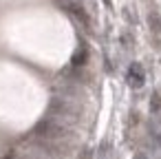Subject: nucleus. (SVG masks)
<instances>
[{
    "label": "nucleus",
    "mask_w": 161,
    "mask_h": 159,
    "mask_svg": "<svg viewBox=\"0 0 161 159\" xmlns=\"http://www.w3.org/2000/svg\"><path fill=\"white\" fill-rule=\"evenodd\" d=\"M126 80H128V84L132 86V88H139V86H143V82H146V73H143V69H141V64H130V69H128V73H126Z\"/></svg>",
    "instance_id": "f257e3e1"
},
{
    "label": "nucleus",
    "mask_w": 161,
    "mask_h": 159,
    "mask_svg": "<svg viewBox=\"0 0 161 159\" xmlns=\"http://www.w3.org/2000/svg\"><path fill=\"white\" fill-rule=\"evenodd\" d=\"M152 108H159V95H152Z\"/></svg>",
    "instance_id": "f03ea898"
}]
</instances>
